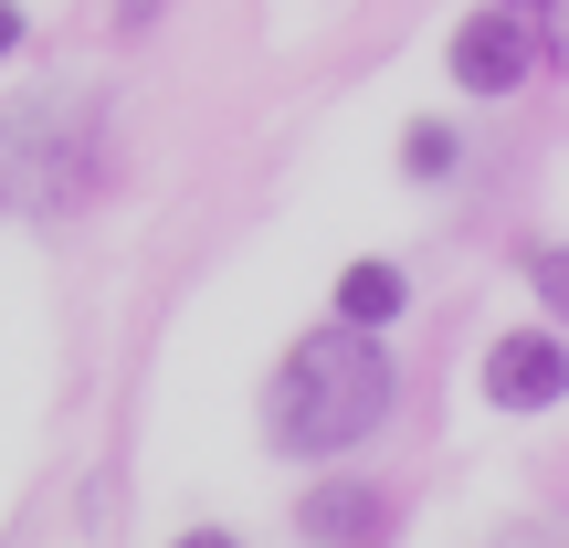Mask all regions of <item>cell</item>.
I'll return each instance as SVG.
<instances>
[{
    "label": "cell",
    "instance_id": "obj_1",
    "mask_svg": "<svg viewBox=\"0 0 569 548\" xmlns=\"http://www.w3.org/2000/svg\"><path fill=\"white\" fill-rule=\"evenodd\" d=\"M390 411V348L369 338V327H317V338H296V359H284L274 380V432L284 454H348L359 432H380Z\"/></svg>",
    "mask_w": 569,
    "mask_h": 548
},
{
    "label": "cell",
    "instance_id": "obj_2",
    "mask_svg": "<svg viewBox=\"0 0 569 548\" xmlns=\"http://www.w3.org/2000/svg\"><path fill=\"white\" fill-rule=\"evenodd\" d=\"M106 96L96 84H53V96H21L0 117V180L42 211H74L106 190Z\"/></svg>",
    "mask_w": 569,
    "mask_h": 548
},
{
    "label": "cell",
    "instance_id": "obj_3",
    "mask_svg": "<svg viewBox=\"0 0 569 548\" xmlns=\"http://www.w3.org/2000/svg\"><path fill=\"white\" fill-rule=\"evenodd\" d=\"M486 401L496 411H549V401H569V338H549V327L496 338L486 348Z\"/></svg>",
    "mask_w": 569,
    "mask_h": 548
},
{
    "label": "cell",
    "instance_id": "obj_4",
    "mask_svg": "<svg viewBox=\"0 0 569 548\" xmlns=\"http://www.w3.org/2000/svg\"><path fill=\"white\" fill-rule=\"evenodd\" d=\"M528 63H538V32H528V11H507V0L453 32V74H465V96H507V84H528Z\"/></svg>",
    "mask_w": 569,
    "mask_h": 548
},
{
    "label": "cell",
    "instance_id": "obj_5",
    "mask_svg": "<svg viewBox=\"0 0 569 548\" xmlns=\"http://www.w3.org/2000/svg\"><path fill=\"white\" fill-rule=\"evenodd\" d=\"M380 486H317V496H306V507H296V528L306 538H380Z\"/></svg>",
    "mask_w": 569,
    "mask_h": 548
},
{
    "label": "cell",
    "instance_id": "obj_6",
    "mask_svg": "<svg viewBox=\"0 0 569 548\" xmlns=\"http://www.w3.org/2000/svg\"><path fill=\"white\" fill-rule=\"evenodd\" d=\"M401 306H411V275H401V265H380V253L338 275V317H348V327H390Z\"/></svg>",
    "mask_w": 569,
    "mask_h": 548
},
{
    "label": "cell",
    "instance_id": "obj_7",
    "mask_svg": "<svg viewBox=\"0 0 569 548\" xmlns=\"http://www.w3.org/2000/svg\"><path fill=\"white\" fill-rule=\"evenodd\" d=\"M453 159H465V138H453L443 117H422V127H411V138H401V169H411V180H443Z\"/></svg>",
    "mask_w": 569,
    "mask_h": 548
},
{
    "label": "cell",
    "instance_id": "obj_8",
    "mask_svg": "<svg viewBox=\"0 0 569 548\" xmlns=\"http://www.w3.org/2000/svg\"><path fill=\"white\" fill-rule=\"evenodd\" d=\"M528 275H538V296H549V317L569 327V243H549V253H538Z\"/></svg>",
    "mask_w": 569,
    "mask_h": 548
},
{
    "label": "cell",
    "instance_id": "obj_9",
    "mask_svg": "<svg viewBox=\"0 0 569 548\" xmlns=\"http://www.w3.org/2000/svg\"><path fill=\"white\" fill-rule=\"evenodd\" d=\"M106 11H117V21H127V32H148V21H159V11H169V0H106Z\"/></svg>",
    "mask_w": 569,
    "mask_h": 548
},
{
    "label": "cell",
    "instance_id": "obj_10",
    "mask_svg": "<svg viewBox=\"0 0 569 548\" xmlns=\"http://www.w3.org/2000/svg\"><path fill=\"white\" fill-rule=\"evenodd\" d=\"M11 42H21V11H11V0H0V53H11Z\"/></svg>",
    "mask_w": 569,
    "mask_h": 548
},
{
    "label": "cell",
    "instance_id": "obj_11",
    "mask_svg": "<svg viewBox=\"0 0 569 548\" xmlns=\"http://www.w3.org/2000/svg\"><path fill=\"white\" fill-rule=\"evenodd\" d=\"M507 11H549V0H507Z\"/></svg>",
    "mask_w": 569,
    "mask_h": 548
}]
</instances>
